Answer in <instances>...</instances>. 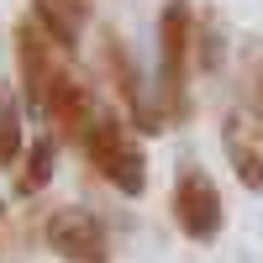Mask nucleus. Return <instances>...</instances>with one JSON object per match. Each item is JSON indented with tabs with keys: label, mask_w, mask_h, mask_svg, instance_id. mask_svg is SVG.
<instances>
[{
	"label": "nucleus",
	"mask_w": 263,
	"mask_h": 263,
	"mask_svg": "<svg viewBox=\"0 0 263 263\" xmlns=\"http://www.w3.org/2000/svg\"><path fill=\"white\" fill-rule=\"evenodd\" d=\"M221 153L237 174V184L263 195V116H253L248 105H232L221 116Z\"/></svg>",
	"instance_id": "obj_6"
},
{
	"label": "nucleus",
	"mask_w": 263,
	"mask_h": 263,
	"mask_svg": "<svg viewBox=\"0 0 263 263\" xmlns=\"http://www.w3.org/2000/svg\"><path fill=\"white\" fill-rule=\"evenodd\" d=\"M84 153H90V163L100 168V179L116 195L137 200L147 190V153L137 142V132H132L116 111H100V121L90 126V137H84Z\"/></svg>",
	"instance_id": "obj_1"
},
{
	"label": "nucleus",
	"mask_w": 263,
	"mask_h": 263,
	"mask_svg": "<svg viewBox=\"0 0 263 263\" xmlns=\"http://www.w3.org/2000/svg\"><path fill=\"white\" fill-rule=\"evenodd\" d=\"M227 63V27H221V11H195V42H190V69L200 74H221Z\"/></svg>",
	"instance_id": "obj_8"
},
{
	"label": "nucleus",
	"mask_w": 263,
	"mask_h": 263,
	"mask_svg": "<svg viewBox=\"0 0 263 263\" xmlns=\"http://www.w3.org/2000/svg\"><path fill=\"white\" fill-rule=\"evenodd\" d=\"M53 121V137L58 142H79L84 147V137H90V126L100 121V105H95V90L84 84L74 69H63L58 79H53V90H48V111H42Z\"/></svg>",
	"instance_id": "obj_5"
},
{
	"label": "nucleus",
	"mask_w": 263,
	"mask_h": 263,
	"mask_svg": "<svg viewBox=\"0 0 263 263\" xmlns=\"http://www.w3.org/2000/svg\"><path fill=\"white\" fill-rule=\"evenodd\" d=\"M90 11H95V0H32V16L42 21V32H48L63 53H74Z\"/></svg>",
	"instance_id": "obj_7"
},
{
	"label": "nucleus",
	"mask_w": 263,
	"mask_h": 263,
	"mask_svg": "<svg viewBox=\"0 0 263 263\" xmlns=\"http://www.w3.org/2000/svg\"><path fill=\"white\" fill-rule=\"evenodd\" d=\"M53 163H58V137H32L21 163H16V195L21 200H32V195H42L53 184Z\"/></svg>",
	"instance_id": "obj_9"
},
{
	"label": "nucleus",
	"mask_w": 263,
	"mask_h": 263,
	"mask_svg": "<svg viewBox=\"0 0 263 263\" xmlns=\"http://www.w3.org/2000/svg\"><path fill=\"white\" fill-rule=\"evenodd\" d=\"M168 211H174V227H179L190 242H216L227 227V205H221V190L200 163H179L174 168V195H168Z\"/></svg>",
	"instance_id": "obj_2"
},
{
	"label": "nucleus",
	"mask_w": 263,
	"mask_h": 263,
	"mask_svg": "<svg viewBox=\"0 0 263 263\" xmlns=\"http://www.w3.org/2000/svg\"><path fill=\"white\" fill-rule=\"evenodd\" d=\"M0 221H6V205H0Z\"/></svg>",
	"instance_id": "obj_12"
},
{
	"label": "nucleus",
	"mask_w": 263,
	"mask_h": 263,
	"mask_svg": "<svg viewBox=\"0 0 263 263\" xmlns=\"http://www.w3.org/2000/svg\"><path fill=\"white\" fill-rule=\"evenodd\" d=\"M242 84H248V111L263 116V37L242 42Z\"/></svg>",
	"instance_id": "obj_11"
},
{
	"label": "nucleus",
	"mask_w": 263,
	"mask_h": 263,
	"mask_svg": "<svg viewBox=\"0 0 263 263\" xmlns=\"http://www.w3.org/2000/svg\"><path fill=\"white\" fill-rule=\"evenodd\" d=\"M63 69H69L63 48L42 32V21L21 16L16 21V84H21V105H32V116L48 111V90H53V79Z\"/></svg>",
	"instance_id": "obj_3"
},
{
	"label": "nucleus",
	"mask_w": 263,
	"mask_h": 263,
	"mask_svg": "<svg viewBox=\"0 0 263 263\" xmlns=\"http://www.w3.org/2000/svg\"><path fill=\"white\" fill-rule=\"evenodd\" d=\"M42 237L63 263H111V232L84 205H58L48 216V227H42Z\"/></svg>",
	"instance_id": "obj_4"
},
{
	"label": "nucleus",
	"mask_w": 263,
	"mask_h": 263,
	"mask_svg": "<svg viewBox=\"0 0 263 263\" xmlns=\"http://www.w3.org/2000/svg\"><path fill=\"white\" fill-rule=\"evenodd\" d=\"M27 153V121H21V90L0 84V168H16Z\"/></svg>",
	"instance_id": "obj_10"
}]
</instances>
